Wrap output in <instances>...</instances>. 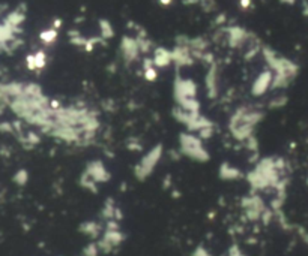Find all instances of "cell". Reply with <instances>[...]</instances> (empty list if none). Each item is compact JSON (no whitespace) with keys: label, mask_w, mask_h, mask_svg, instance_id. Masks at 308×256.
Returning <instances> with one entry per match:
<instances>
[{"label":"cell","mask_w":308,"mask_h":256,"mask_svg":"<svg viewBox=\"0 0 308 256\" xmlns=\"http://www.w3.org/2000/svg\"><path fill=\"white\" fill-rule=\"evenodd\" d=\"M194 256H209V255H208V253H206L204 250H201V249H200V250H198V252H197V253H195Z\"/></svg>","instance_id":"1"}]
</instances>
